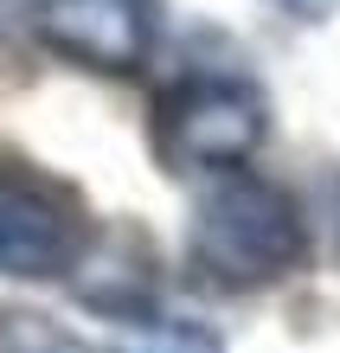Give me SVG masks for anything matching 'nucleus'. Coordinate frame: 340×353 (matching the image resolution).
I'll list each match as a JSON object with an SVG mask.
<instances>
[{"label":"nucleus","mask_w":340,"mask_h":353,"mask_svg":"<svg viewBox=\"0 0 340 353\" xmlns=\"http://www.w3.org/2000/svg\"><path fill=\"white\" fill-rule=\"evenodd\" d=\"M308 257V219L289 199V186L263 174H219L193 205V232H186V263L199 270L212 289L244 296V289H270Z\"/></svg>","instance_id":"obj_1"},{"label":"nucleus","mask_w":340,"mask_h":353,"mask_svg":"<svg viewBox=\"0 0 340 353\" xmlns=\"http://www.w3.org/2000/svg\"><path fill=\"white\" fill-rule=\"evenodd\" d=\"M65 283H71V296L90 308V315H110L122 327L161 321V257H154V244H148L135 225L90 232Z\"/></svg>","instance_id":"obj_5"},{"label":"nucleus","mask_w":340,"mask_h":353,"mask_svg":"<svg viewBox=\"0 0 340 353\" xmlns=\"http://www.w3.org/2000/svg\"><path fill=\"white\" fill-rule=\"evenodd\" d=\"M270 7H276V13H289L295 26H321V19L340 7V0H270Z\"/></svg>","instance_id":"obj_8"},{"label":"nucleus","mask_w":340,"mask_h":353,"mask_svg":"<svg viewBox=\"0 0 340 353\" xmlns=\"http://www.w3.org/2000/svg\"><path fill=\"white\" fill-rule=\"evenodd\" d=\"M90 238L71 186H58L32 168H0V276L52 283L71 276V263Z\"/></svg>","instance_id":"obj_3"},{"label":"nucleus","mask_w":340,"mask_h":353,"mask_svg":"<svg viewBox=\"0 0 340 353\" xmlns=\"http://www.w3.org/2000/svg\"><path fill=\"white\" fill-rule=\"evenodd\" d=\"M270 135V103L257 84L225 71H193L154 103V154L174 174H238Z\"/></svg>","instance_id":"obj_2"},{"label":"nucleus","mask_w":340,"mask_h":353,"mask_svg":"<svg viewBox=\"0 0 340 353\" xmlns=\"http://www.w3.org/2000/svg\"><path fill=\"white\" fill-rule=\"evenodd\" d=\"M334 212H340V186H334Z\"/></svg>","instance_id":"obj_9"},{"label":"nucleus","mask_w":340,"mask_h":353,"mask_svg":"<svg viewBox=\"0 0 340 353\" xmlns=\"http://www.w3.org/2000/svg\"><path fill=\"white\" fill-rule=\"evenodd\" d=\"M0 353H97V347L39 308H13V315H0Z\"/></svg>","instance_id":"obj_6"},{"label":"nucleus","mask_w":340,"mask_h":353,"mask_svg":"<svg viewBox=\"0 0 340 353\" xmlns=\"http://www.w3.org/2000/svg\"><path fill=\"white\" fill-rule=\"evenodd\" d=\"M116 353H225V341L212 334L206 321H174V315H161V321L141 327L135 347H116Z\"/></svg>","instance_id":"obj_7"},{"label":"nucleus","mask_w":340,"mask_h":353,"mask_svg":"<svg viewBox=\"0 0 340 353\" xmlns=\"http://www.w3.org/2000/svg\"><path fill=\"white\" fill-rule=\"evenodd\" d=\"M39 39L97 77H129L154 58L161 7L154 0H32Z\"/></svg>","instance_id":"obj_4"}]
</instances>
